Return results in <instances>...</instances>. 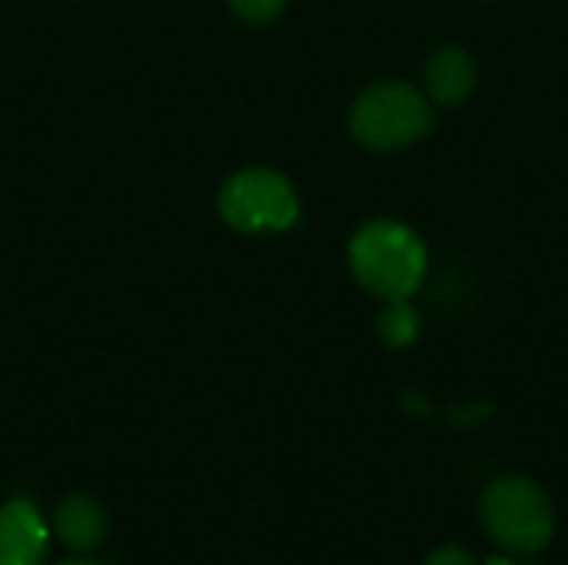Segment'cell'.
Wrapping results in <instances>:
<instances>
[{
    "label": "cell",
    "mask_w": 568,
    "mask_h": 565,
    "mask_svg": "<svg viewBox=\"0 0 568 565\" xmlns=\"http://www.w3.org/2000/svg\"><path fill=\"white\" fill-rule=\"evenodd\" d=\"M216 210L226 226L263 236L286 233L300 220V196L290 176L270 167H243L216 193Z\"/></svg>",
    "instance_id": "277c9868"
},
{
    "label": "cell",
    "mask_w": 568,
    "mask_h": 565,
    "mask_svg": "<svg viewBox=\"0 0 568 565\" xmlns=\"http://www.w3.org/2000/svg\"><path fill=\"white\" fill-rule=\"evenodd\" d=\"M50 529L27 500L0 506V565H43Z\"/></svg>",
    "instance_id": "8992f818"
},
{
    "label": "cell",
    "mask_w": 568,
    "mask_h": 565,
    "mask_svg": "<svg viewBox=\"0 0 568 565\" xmlns=\"http://www.w3.org/2000/svg\"><path fill=\"white\" fill-rule=\"evenodd\" d=\"M426 565H479L473 553H466L463 546H439L426 556Z\"/></svg>",
    "instance_id": "30bf717a"
},
{
    "label": "cell",
    "mask_w": 568,
    "mask_h": 565,
    "mask_svg": "<svg viewBox=\"0 0 568 565\" xmlns=\"http://www.w3.org/2000/svg\"><path fill=\"white\" fill-rule=\"evenodd\" d=\"M433 130L429 97L406 80H376L349 107V133L376 153L406 150Z\"/></svg>",
    "instance_id": "7a4b0ae2"
},
{
    "label": "cell",
    "mask_w": 568,
    "mask_h": 565,
    "mask_svg": "<svg viewBox=\"0 0 568 565\" xmlns=\"http://www.w3.org/2000/svg\"><path fill=\"white\" fill-rule=\"evenodd\" d=\"M423 333V316L413 306V300H386L379 316H376V336L389 350H406L419 340Z\"/></svg>",
    "instance_id": "ba28073f"
},
{
    "label": "cell",
    "mask_w": 568,
    "mask_h": 565,
    "mask_svg": "<svg viewBox=\"0 0 568 565\" xmlns=\"http://www.w3.org/2000/svg\"><path fill=\"white\" fill-rule=\"evenodd\" d=\"M226 3H230V10H233L240 20L263 27V23H273V20L286 10L290 0H226Z\"/></svg>",
    "instance_id": "9c48e42d"
},
{
    "label": "cell",
    "mask_w": 568,
    "mask_h": 565,
    "mask_svg": "<svg viewBox=\"0 0 568 565\" xmlns=\"http://www.w3.org/2000/svg\"><path fill=\"white\" fill-rule=\"evenodd\" d=\"M483 529L509 556H536L556 533V509L546 490L526 476H503L483 490Z\"/></svg>",
    "instance_id": "3957f363"
},
{
    "label": "cell",
    "mask_w": 568,
    "mask_h": 565,
    "mask_svg": "<svg viewBox=\"0 0 568 565\" xmlns=\"http://www.w3.org/2000/svg\"><path fill=\"white\" fill-rule=\"evenodd\" d=\"M349 270L356 283L386 300H413L429 273V250L423 236L393 216L363 223L349 240Z\"/></svg>",
    "instance_id": "6da1fadb"
},
{
    "label": "cell",
    "mask_w": 568,
    "mask_h": 565,
    "mask_svg": "<svg viewBox=\"0 0 568 565\" xmlns=\"http://www.w3.org/2000/svg\"><path fill=\"white\" fill-rule=\"evenodd\" d=\"M489 565H526V563H513V559H506V556H499V559H489Z\"/></svg>",
    "instance_id": "8fae6325"
},
{
    "label": "cell",
    "mask_w": 568,
    "mask_h": 565,
    "mask_svg": "<svg viewBox=\"0 0 568 565\" xmlns=\"http://www.w3.org/2000/svg\"><path fill=\"white\" fill-rule=\"evenodd\" d=\"M106 513L90 496H67L53 509V533L77 553H93L106 539Z\"/></svg>",
    "instance_id": "52a82bcc"
},
{
    "label": "cell",
    "mask_w": 568,
    "mask_h": 565,
    "mask_svg": "<svg viewBox=\"0 0 568 565\" xmlns=\"http://www.w3.org/2000/svg\"><path fill=\"white\" fill-rule=\"evenodd\" d=\"M479 83V70L469 50L446 43L436 47L423 63V93L433 107H459L473 97Z\"/></svg>",
    "instance_id": "5b68a950"
},
{
    "label": "cell",
    "mask_w": 568,
    "mask_h": 565,
    "mask_svg": "<svg viewBox=\"0 0 568 565\" xmlns=\"http://www.w3.org/2000/svg\"><path fill=\"white\" fill-rule=\"evenodd\" d=\"M60 565H93V563H83V559H70V563H60Z\"/></svg>",
    "instance_id": "7c38bea8"
}]
</instances>
